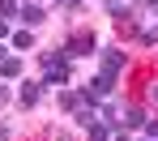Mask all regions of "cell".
Segmentation results:
<instances>
[{
	"instance_id": "cell-14",
	"label": "cell",
	"mask_w": 158,
	"mask_h": 141,
	"mask_svg": "<svg viewBox=\"0 0 158 141\" xmlns=\"http://www.w3.org/2000/svg\"><path fill=\"white\" fill-rule=\"evenodd\" d=\"M43 141H77V137H73L69 128H47V133H43Z\"/></svg>"
},
{
	"instance_id": "cell-12",
	"label": "cell",
	"mask_w": 158,
	"mask_h": 141,
	"mask_svg": "<svg viewBox=\"0 0 158 141\" xmlns=\"http://www.w3.org/2000/svg\"><path fill=\"white\" fill-rule=\"evenodd\" d=\"M0 17L4 22H22V4L17 0H0Z\"/></svg>"
},
{
	"instance_id": "cell-2",
	"label": "cell",
	"mask_w": 158,
	"mask_h": 141,
	"mask_svg": "<svg viewBox=\"0 0 158 141\" xmlns=\"http://www.w3.org/2000/svg\"><path fill=\"white\" fill-rule=\"evenodd\" d=\"M69 60H81V56H94L98 52V34L94 30H73L69 39H64V47H60Z\"/></svg>"
},
{
	"instance_id": "cell-5",
	"label": "cell",
	"mask_w": 158,
	"mask_h": 141,
	"mask_svg": "<svg viewBox=\"0 0 158 141\" xmlns=\"http://www.w3.org/2000/svg\"><path fill=\"white\" fill-rule=\"evenodd\" d=\"M39 98H43V81H30V77H22V90H17V107H39Z\"/></svg>"
},
{
	"instance_id": "cell-9",
	"label": "cell",
	"mask_w": 158,
	"mask_h": 141,
	"mask_svg": "<svg viewBox=\"0 0 158 141\" xmlns=\"http://www.w3.org/2000/svg\"><path fill=\"white\" fill-rule=\"evenodd\" d=\"M17 77H22V56H17V52H9L4 64H0V81H17Z\"/></svg>"
},
{
	"instance_id": "cell-18",
	"label": "cell",
	"mask_w": 158,
	"mask_h": 141,
	"mask_svg": "<svg viewBox=\"0 0 158 141\" xmlns=\"http://www.w3.org/2000/svg\"><path fill=\"white\" fill-rule=\"evenodd\" d=\"M141 133H145V137H154V141H158V120H154V115L145 120V128H141Z\"/></svg>"
},
{
	"instance_id": "cell-22",
	"label": "cell",
	"mask_w": 158,
	"mask_h": 141,
	"mask_svg": "<svg viewBox=\"0 0 158 141\" xmlns=\"http://www.w3.org/2000/svg\"><path fill=\"white\" fill-rule=\"evenodd\" d=\"M4 56H9V43H0V64H4Z\"/></svg>"
},
{
	"instance_id": "cell-8",
	"label": "cell",
	"mask_w": 158,
	"mask_h": 141,
	"mask_svg": "<svg viewBox=\"0 0 158 141\" xmlns=\"http://www.w3.org/2000/svg\"><path fill=\"white\" fill-rule=\"evenodd\" d=\"M145 120H150L145 107H124V133H141V128H145Z\"/></svg>"
},
{
	"instance_id": "cell-16",
	"label": "cell",
	"mask_w": 158,
	"mask_h": 141,
	"mask_svg": "<svg viewBox=\"0 0 158 141\" xmlns=\"http://www.w3.org/2000/svg\"><path fill=\"white\" fill-rule=\"evenodd\" d=\"M141 43L145 47H158V26H141Z\"/></svg>"
},
{
	"instance_id": "cell-10",
	"label": "cell",
	"mask_w": 158,
	"mask_h": 141,
	"mask_svg": "<svg viewBox=\"0 0 158 141\" xmlns=\"http://www.w3.org/2000/svg\"><path fill=\"white\" fill-rule=\"evenodd\" d=\"M111 137H115V128H111L107 120H94V124L85 128V141H111Z\"/></svg>"
},
{
	"instance_id": "cell-23",
	"label": "cell",
	"mask_w": 158,
	"mask_h": 141,
	"mask_svg": "<svg viewBox=\"0 0 158 141\" xmlns=\"http://www.w3.org/2000/svg\"><path fill=\"white\" fill-rule=\"evenodd\" d=\"M103 4H128V0H103Z\"/></svg>"
},
{
	"instance_id": "cell-3",
	"label": "cell",
	"mask_w": 158,
	"mask_h": 141,
	"mask_svg": "<svg viewBox=\"0 0 158 141\" xmlns=\"http://www.w3.org/2000/svg\"><path fill=\"white\" fill-rule=\"evenodd\" d=\"M98 68H111V73L128 68V52L124 47H98Z\"/></svg>"
},
{
	"instance_id": "cell-6",
	"label": "cell",
	"mask_w": 158,
	"mask_h": 141,
	"mask_svg": "<svg viewBox=\"0 0 158 141\" xmlns=\"http://www.w3.org/2000/svg\"><path fill=\"white\" fill-rule=\"evenodd\" d=\"M30 47H34V30H30V26H13V34H9V52L22 56V52H30Z\"/></svg>"
},
{
	"instance_id": "cell-13",
	"label": "cell",
	"mask_w": 158,
	"mask_h": 141,
	"mask_svg": "<svg viewBox=\"0 0 158 141\" xmlns=\"http://www.w3.org/2000/svg\"><path fill=\"white\" fill-rule=\"evenodd\" d=\"M145 107H158V77L145 81Z\"/></svg>"
},
{
	"instance_id": "cell-19",
	"label": "cell",
	"mask_w": 158,
	"mask_h": 141,
	"mask_svg": "<svg viewBox=\"0 0 158 141\" xmlns=\"http://www.w3.org/2000/svg\"><path fill=\"white\" fill-rule=\"evenodd\" d=\"M9 34H13V22H4V17H0V43H9Z\"/></svg>"
},
{
	"instance_id": "cell-11",
	"label": "cell",
	"mask_w": 158,
	"mask_h": 141,
	"mask_svg": "<svg viewBox=\"0 0 158 141\" xmlns=\"http://www.w3.org/2000/svg\"><path fill=\"white\" fill-rule=\"evenodd\" d=\"M56 107H60V111H77L81 107V90H60V94H56Z\"/></svg>"
},
{
	"instance_id": "cell-15",
	"label": "cell",
	"mask_w": 158,
	"mask_h": 141,
	"mask_svg": "<svg viewBox=\"0 0 158 141\" xmlns=\"http://www.w3.org/2000/svg\"><path fill=\"white\" fill-rule=\"evenodd\" d=\"M13 103H17V94L9 90V81H0V111H4V107H13Z\"/></svg>"
},
{
	"instance_id": "cell-7",
	"label": "cell",
	"mask_w": 158,
	"mask_h": 141,
	"mask_svg": "<svg viewBox=\"0 0 158 141\" xmlns=\"http://www.w3.org/2000/svg\"><path fill=\"white\" fill-rule=\"evenodd\" d=\"M43 17H47V9H43V4H34V0H26V4H22V22H17V26H43Z\"/></svg>"
},
{
	"instance_id": "cell-20",
	"label": "cell",
	"mask_w": 158,
	"mask_h": 141,
	"mask_svg": "<svg viewBox=\"0 0 158 141\" xmlns=\"http://www.w3.org/2000/svg\"><path fill=\"white\" fill-rule=\"evenodd\" d=\"M13 137V128H9V124H0V141H9Z\"/></svg>"
},
{
	"instance_id": "cell-4",
	"label": "cell",
	"mask_w": 158,
	"mask_h": 141,
	"mask_svg": "<svg viewBox=\"0 0 158 141\" xmlns=\"http://www.w3.org/2000/svg\"><path fill=\"white\" fill-rule=\"evenodd\" d=\"M115 85H120V73H111V68H98V73L90 77V90H94L98 98H107V94H115Z\"/></svg>"
},
{
	"instance_id": "cell-21",
	"label": "cell",
	"mask_w": 158,
	"mask_h": 141,
	"mask_svg": "<svg viewBox=\"0 0 158 141\" xmlns=\"http://www.w3.org/2000/svg\"><path fill=\"white\" fill-rule=\"evenodd\" d=\"M111 141H132V137H128V133H124V128H120V133H115V137H111Z\"/></svg>"
},
{
	"instance_id": "cell-17",
	"label": "cell",
	"mask_w": 158,
	"mask_h": 141,
	"mask_svg": "<svg viewBox=\"0 0 158 141\" xmlns=\"http://www.w3.org/2000/svg\"><path fill=\"white\" fill-rule=\"evenodd\" d=\"M60 9H69V13H77V9H85V0H56Z\"/></svg>"
},
{
	"instance_id": "cell-24",
	"label": "cell",
	"mask_w": 158,
	"mask_h": 141,
	"mask_svg": "<svg viewBox=\"0 0 158 141\" xmlns=\"http://www.w3.org/2000/svg\"><path fill=\"white\" fill-rule=\"evenodd\" d=\"M145 141H154V137H145Z\"/></svg>"
},
{
	"instance_id": "cell-1",
	"label": "cell",
	"mask_w": 158,
	"mask_h": 141,
	"mask_svg": "<svg viewBox=\"0 0 158 141\" xmlns=\"http://www.w3.org/2000/svg\"><path fill=\"white\" fill-rule=\"evenodd\" d=\"M39 64H43V77H39V81H43V90L64 85V81H69V73H73V68H69L73 60L64 56V52H43V56H39Z\"/></svg>"
}]
</instances>
